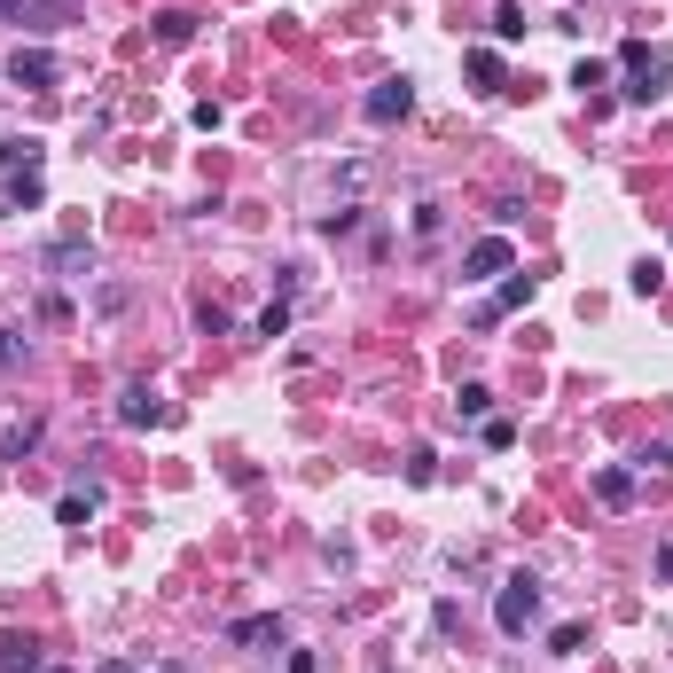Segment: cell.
Instances as JSON below:
<instances>
[{"instance_id": "obj_21", "label": "cell", "mask_w": 673, "mask_h": 673, "mask_svg": "<svg viewBox=\"0 0 673 673\" xmlns=\"http://www.w3.org/2000/svg\"><path fill=\"white\" fill-rule=\"evenodd\" d=\"M580 642H587V627H556V634H548V650H556V658H572Z\"/></svg>"}, {"instance_id": "obj_18", "label": "cell", "mask_w": 673, "mask_h": 673, "mask_svg": "<svg viewBox=\"0 0 673 673\" xmlns=\"http://www.w3.org/2000/svg\"><path fill=\"white\" fill-rule=\"evenodd\" d=\"M486 407H494L486 384H462V392H454V415H486Z\"/></svg>"}, {"instance_id": "obj_4", "label": "cell", "mask_w": 673, "mask_h": 673, "mask_svg": "<svg viewBox=\"0 0 673 673\" xmlns=\"http://www.w3.org/2000/svg\"><path fill=\"white\" fill-rule=\"evenodd\" d=\"M407 110H415V79H384V87L368 94V118H376V126H392Z\"/></svg>"}, {"instance_id": "obj_23", "label": "cell", "mask_w": 673, "mask_h": 673, "mask_svg": "<svg viewBox=\"0 0 673 673\" xmlns=\"http://www.w3.org/2000/svg\"><path fill=\"white\" fill-rule=\"evenodd\" d=\"M157 673H180V666H157Z\"/></svg>"}, {"instance_id": "obj_1", "label": "cell", "mask_w": 673, "mask_h": 673, "mask_svg": "<svg viewBox=\"0 0 673 673\" xmlns=\"http://www.w3.org/2000/svg\"><path fill=\"white\" fill-rule=\"evenodd\" d=\"M494 627H501V634H533V627H540V580H533V572H509V580H501Z\"/></svg>"}, {"instance_id": "obj_16", "label": "cell", "mask_w": 673, "mask_h": 673, "mask_svg": "<svg viewBox=\"0 0 673 673\" xmlns=\"http://www.w3.org/2000/svg\"><path fill=\"white\" fill-rule=\"evenodd\" d=\"M494 40H525V8H517V0L494 8Z\"/></svg>"}, {"instance_id": "obj_11", "label": "cell", "mask_w": 673, "mask_h": 673, "mask_svg": "<svg viewBox=\"0 0 673 673\" xmlns=\"http://www.w3.org/2000/svg\"><path fill=\"white\" fill-rule=\"evenodd\" d=\"M595 494L611 501V509H627V501H634V470H603V478H595Z\"/></svg>"}, {"instance_id": "obj_9", "label": "cell", "mask_w": 673, "mask_h": 673, "mask_svg": "<svg viewBox=\"0 0 673 673\" xmlns=\"http://www.w3.org/2000/svg\"><path fill=\"white\" fill-rule=\"evenodd\" d=\"M32 447H40V415H24V423H8V431H0V454H8V462H24Z\"/></svg>"}, {"instance_id": "obj_2", "label": "cell", "mask_w": 673, "mask_h": 673, "mask_svg": "<svg viewBox=\"0 0 673 673\" xmlns=\"http://www.w3.org/2000/svg\"><path fill=\"white\" fill-rule=\"evenodd\" d=\"M673 87V55H650V47L634 40L627 47V102H658Z\"/></svg>"}, {"instance_id": "obj_24", "label": "cell", "mask_w": 673, "mask_h": 673, "mask_svg": "<svg viewBox=\"0 0 673 673\" xmlns=\"http://www.w3.org/2000/svg\"><path fill=\"white\" fill-rule=\"evenodd\" d=\"M0 8H8V0H0Z\"/></svg>"}, {"instance_id": "obj_19", "label": "cell", "mask_w": 673, "mask_h": 673, "mask_svg": "<svg viewBox=\"0 0 673 673\" xmlns=\"http://www.w3.org/2000/svg\"><path fill=\"white\" fill-rule=\"evenodd\" d=\"M658 282H666V267H658V259H642V267L627 274V290H634V298H650V290H658Z\"/></svg>"}, {"instance_id": "obj_3", "label": "cell", "mask_w": 673, "mask_h": 673, "mask_svg": "<svg viewBox=\"0 0 673 673\" xmlns=\"http://www.w3.org/2000/svg\"><path fill=\"white\" fill-rule=\"evenodd\" d=\"M55 79H63V63L47 47H16L8 55V87H55Z\"/></svg>"}, {"instance_id": "obj_5", "label": "cell", "mask_w": 673, "mask_h": 673, "mask_svg": "<svg viewBox=\"0 0 673 673\" xmlns=\"http://www.w3.org/2000/svg\"><path fill=\"white\" fill-rule=\"evenodd\" d=\"M462 274H470V282H494V274H509V235H486V243H470Z\"/></svg>"}, {"instance_id": "obj_22", "label": "cell", "mask_w": 673, "mask_h": 673, "mask_svg": "<svg viewBox=\"0 0 673 673\" xmlns=\"http://www.w3.org/2000/svg\"><path fill=\"white\" fill-rule=\"evenodd\" d=\"M102 673H134V666H126V658H110V666H102Z\"/></svg>"}, {"instance_id": "obj_7", "label": "cell", "mask_w": 673, "mask_h": 673, "mask_svg": "<svg viewBox=\"0 0 673 673\" xmlns=\"http://www.w3.org/2000/svg\"><path fill=\"white\" fill-rule=\"evenodd\" d=\"M94 509H102V486H71V494L55 501V517H63L71 533H87V517H94Z\"/></svg>"}, {"instance_id": "obj_17", "label": "cell", "mask_w": 673, "mask_h": 673, "mask_svg": "<svg viewBox=\"0 0 673 673\" xmlns=\"http://www.w3.org/2000/svg\"><path fill=\"white\" fill-rule=\"evenodd\" d=\"M8 204H16V212L40 204V165H32V173H8Z\"/></svg>"}, {"instance_id": "obj_15", "label": "cell", "mask_w": 673, "mask_h": 673, "mask_svg": "<svg viewBox=\"0 0 673 673\" xmlns=\"http://www.w3.org/2000/svg\"><path fill=\"white\" fill-rule=\"evenodd\" d=\"M16 16H32V24H63L71 0H16Z\"/></svg>"}, {"instance_id": "obj_8", "label": "cell", "mask_w": 673, "mask_h": 673, "mask_svg": "<svg viewBox=\"0 0 673 673\" xmlns=\"http://www.w3.org/2000/svg\"><path fill=\"white\" fill-rule=\"evenodd\" d=\"M40 666V642L32 634H0V673H32Z\"/></svg>"}, {"instance_id": "obj_20", "label": "cell", "mask_w": 673, "mask_h": 673, "mask_svg": "<svg viewBox=\"0 0 673 673\" xmlns=\"http://www.w3.org/2000/svg\"><path fill=\"white\" fill-rule=\"evenodd\" d=\"M16 368H24V337H16V329H0V376H16Z\"/></svg>"}, {"instance_id": "obj_6", "label": "cell", "mask_w": 673, "mask_h": 673, "mask_svg": "<svg viewBox=\"0 0 673 673\" xmlns=\"http://www.w3.org/2000/svg\"><path fill=\"white\" fill-rule=\"evenodd\" d=\"M165 415H173V407L157 400L149 384H126V392H118V423H165Z\"/></svg>"}, {"instance_id": "obj_10", "label": "cell", "mask_w": 673, "mask_h": 673, "mask_svg": "<svg viewBox=\"0 0 673 673\" xmlns=\"http://www.w3.org/2000/svg\"><path fill=\"white\" fill-rule=\"evenodd\" d=\"M470 79H478L486 94H501V55L494 47H470Z\"/></svg>"}, {"instance_id": "obj_12", "label": "cell", "mask_w": 673, "mask_h": 673, "mask_svg": "<svg viewBox=\"0 0 673 673\" xmlns=\"http://www.w3.org/2000/svg\"><path fill=\"white\" fill-rule=\"evenodd\" d=\"M32 165H40L32 141H8V134H0V173H32Z\"/></svg>"}, {"instance_id": "obj_14", "label": "cell", "mask_w": 673, "mask_h": 673, "mask_svg": "<svg viewBox=\"0 0 673 673\" xmlns=\"http://www.w3.org/2000/svg\"><path fill=\"white\" fill-rule=\"evenodd\" d=\"M188 32H196V16H180V8L157 16V40H165V47H188Z\"/></svg>"}, {"instance_id": "obj_13", "label": "cell", "mask_w": 673, "mask_h": 673, "mask_svg": "<svg viewBox=\"0 0 673 673\" xmlns=\"http://www.w3.org/2000/svg\"><path fill=\"white\" fill-rule=\"evenodd\" d=\"M235 642H282V619L259 611V619H235Z\"/></svg>"}]
</instances>
